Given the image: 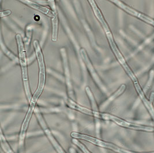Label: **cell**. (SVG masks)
<instances>
[{"mask_svg": "<svg viewBox=\"0 0 154 153\" xmlns=\"http://www.w3.org/2000/svg\"><path fill=\"white\" fill-rule=\"evenodd\" d=\"M126 85L125 84H122L118 89L117 91L115 92L111 96L108 98L100 106L99 111L101 112L102 111L105 110L112 102L114 100H116L117 98H119L120 95H121L125 92L126 90Z\"/></svg>", "mask_w": 154, "mask_h": 153, "instance_id": "4fadbf2b", "label": "cell"}, {"mask_svg": "<svg viewBox=\"0 0 154 153\" xmlns=\"http://www.w3.org/2000/svg\"><path fill=\"white\" fill-rule=\"evenodd\" d=\"M23 3L26 4L27 5L29 6V7L32 8V9L37 10L43 13V14L47 15L51 19H53L55 16V11H54V8L56 7V4L54 1H49L50 5L51 8V10H50L48 8L45 7L41 5H39L35 2L30 1H20Z\"/></svg>", "mask_w": 154, "mask_h": 153, "instance_id": "30bf717a", "label": "cell"}, {"mask_svg": "<svg viewBox=\"0 0 154 153\" xmlns=\"http://www.w3.org/2000/svg\"><path fill=\"white\" fill-rule=\"evenodd\" d=\"M1 143L2 148H3L4 151L5 152V153H14V152L11 148V146H9V145L8 144L7 141L6 140V139L4 136L2 131L1 132Z\"/></svg>", "mask_w": 154, "mask_h": 153, "instance_id": "e0dca14e", "label": "cell"}, {"mask_svg": "<svg viewBox=\"0 0 154 153\" xmlns=\"http://www.w3.org/2000/svg\"><path fill=\"white\" fill-rule=\"evenodd\" d=\"M110 2L118 6L122 10H124L125 12H126V13H128L132 16H133L141 20L144 21L147 24L154 27V19L151 18V17L135 10L132 8L130 7L129 6L127 5L121 1L112 0V1H110Z\"/></svg>", "mask_w": 154, "mask_h": 153, "instance_id": "8992f818", "label": "cell"}, {"mask_svg": "<svg viewBox=\"0 0 154 153\" xmlns=\"http://www.w3.org/2000/svg\"><path fill=\"white\" fill-rule=\"evenodd\" d=\"M73 143L76 145V146L79 147L82 151L84 153H92L91 152L88 150V148L84 145L83 143H82L80 140L77 139H73L72 140Z\"/></svg>", "mask_w": 154, "mask_h": 153, "instance_id": "d6986e66", "label": "cell"}, {"mask_svg": "<svg viewBox=\"0 0 154 153\" xmlns=\"http://www.w3.org/2000/svg\"><path fill=\"white\" fill-rule=\"evenodd\" d=\"M154 92H152L151 93V96H150V102L151 103H152V102H153V101H154Z\"/></svg>", "mask_w": 154, "mask_h": 153, "instance_id": "7402d4cb", "label": "cell"}, {"mask_svg": "<svg viewBox=\"0 0 154 153\" xmlns=\"http://www.w3.org/2000/svg\"><path fill=\"white\" fill-rule=\"evenodd\" d=\"M11 14H12V11L11 10H4V11H1V17L2 18L3 17L9 16Z\"/></svg>", "mask_w": 154, "mask_h": 153, "instance_id": "44dd1931", "label": "cell"}, {"mask_svg": "<svg viewBox=\"0 0 154 153\" xmlns=\"http://www.w3.org/2000/svg\"><path fill=\"white\" fill-rule=\"evenodd\" d=\"M42 92L36 89V91H35L32 100L31 101V102L29 103V106L28 108V111L27 113L25 116V118L24 119L23 123L22 124L21 126V131L20 133V135H19V146L20 147H21L23 146L24 144V139L26 137V134L27 132V130L28 128L29 123L30 122V120L31 118V116L32 115V113L34 112L35 109V105L36 103L38 100L39 98L40 97Z\"/></svg>", "mask_w": 154, "mask_h": 153, "instance_id": "7a4b0ae2", "label": "cell"}, {"mask_svg": "<svg viewBox=\"0 0 154 153\" xmlns=\"http://www.w3.org/2000/svg\"><path fill=\"white\" fill-rule=\"evenodd\" d=\"M88 2L90 3V4L91 5L93 12L95 14V17L98 19V21H99V22L102 25V27L103 29V30L105 31L106 35L112 34V31L110 30V28L109 27V26H108V24L107 23V22L106 21L103 15L102 14V13L100 9H99V8L98 7L97 4L95 2V1H94V0H90V1H88Z\"/></svg>", "mask_w": 154, "mask_h": 153, "instance_id": "8fae6325", "label": "cell"}, {"mask_svg": "<svg viewBox=\"0 0 154 153\" xmlns=\"http://www.w3.org/2000/svg\"><path fill=\"white\" fill-rule=\"evenodd\" d=\"M149 79L148 80V82H147V83L146 84V86L144 87V91H143L144 93H147V91L150 89V88H151V85L152 84L154 78V70H151L150 71V72H149Z\"/></svg>", "mask_w": 154, "mask_h": 153, "instance_id": "ac0fdd59", "label": "cell"}, {"mask_svg": "<svg viewBox=\"0 0 154 153\" xmlns=\"http://www.w3.org/2000/svg\"><path fill=\"white\" fill-rule=\"evenodd\" d=\"M1 47L2 51L4 52V53L9 58H10L12 61H14V62L19 63V58H18L9 49H8L7 46L4 44L2 39H1Z\"/></svg>", "mask_w": 154, "mask_h": 153, "instance_id": "2e32d148", "label": "cell"}, {"mask_svg": "<svg viewBox=\"0 0 154 153\" xmlns=\"http://www.w3.org/2000/svg\"><path fill=\"white\" fill-rule=\"evenodd\" d=\"M80 54L82 57V59L85 64L88 70L90 73L91 74V76L94 80L96 82V83L98 84V86L100 89H102L103 91H106V89L104 88L103 83L100 78V77L98 76L97 72L96 71V70L94 68L91 61L88 57V56L86 50L84 48H81L80 50Z\"/></svg>", "mask_w": 154, "mask_h": 153, "instance_id": "ba28073f", "label": "cell"}, {"mask_svg": "<svg viewBox=\"0 0 154 153\" xmlns=\"http://www.w3.org/2000/svg\"><path fill=\"white\" fill-rule=\"evenodd\" d=\"M61 54L62 56L63 59V70H64V74L65 77V82L67 86L68 93L69 94V97L70 99L75 101V92L73 91L72 83L71 81V78H70V71L69 68V64H68V57L66 54V49L65 48H62L60 50Z\"/></svg>", "mask_w": 154, "mask_h": 153, "instance_id": "52a82bcc", "label": "cell"}, {"mask_svg": "<svg viewBox=\"0 0 154 153\" xmlns=\"http://www.w3.org/2000/svg\"><path fill=\"white\" fill-rule=\"evenodd\" d=\"M106 120H112L117 125L133 130L146 132H153L154 131V128L152 127L135 124L109 113H107L106 115Z\"/></svg>", "mask_w": 154, "mask_h": 153, "instance_id": "5b68a950", "label": "cell"}, {"mask_svg": "<svg viewBox=\"0 0 154 153\" xmlns=\"http://www.w3.org/2000/svg\"><path fill=\"white\" fill-rule=\"evenodd\" d=\"M133 84H134V88L136 89V91L137 92L138 95L140 97V99L144 103V105L146 107L148 111L149 112L150 115L151 116V117L154 120V107L153 105L152 104V103H151L149 101H148L146 98V96L144 95V93L143 91H142L139 82H136Z\"/></svg>", "mask_w": 154, "mask_h": 153, "instance_id": "7c38bea8", "label": "cell"}, {"mask_svg": "<svg viewBox=\"0 0 154 153\" xmlns=\"http://www.w3.org/2000/svg\"><path fill=\"white\" fill-rule=\"evenodd\" d=\"M16 40L18 46V51H19V63L21 67L22 78L24 83V90L26 94L28 102L30 103L32 100V94L30 91V88L29 85L28 81V70H27V61L26 57V52L24 49V45L21 35L17 34L16 36Z\"/></svg>", "mask_w": 154, "mask_h": 153, "instance_id": "6da1fadb", "label": "cell"}, {"mask_svg": "<svg viewBox=\"0 0 154 153\" xmlns=\"http://www.w3.org/2000/svg\"><path fill=\"white\" fill-rule=\"evenodd\" d=\"M67 104L70 106L71 108L80 112L85 115L94 116L96 118H101L103 120H105L106 113H103L102 112H95L92 110L87 108L80 105L78 104L74 100L69 98L66 101Z\"/></svg>", "mask_w": 154, "mask_h": 153, "instance_id": "9c48e42d", "label": "cell"}, {"mask_svg": "<svg viewBox=\"0 0 154 153\" xmlns=\"http://www.w3.org/2000/svg\"><path fill=\"white\" fill-rule=\"evenodd\" d=\"M32 27L29 26L27 27V31H26V37L25 39L24 43H26V45L29 44V43L31 42V37H32Z\"/></svg>", "mask_w": 154, "mask_h": 153, "instance_id": "ffe728a7", "label": "cell"}, {"mask_svg": "<svg viewBox=\"0 0 154 153\" xmlns=\"http://www.w3.org/2000/svg\"><path fill=\"white\" fill-rule=\"evenodd\" d=\"M55 11V16L52 19V24H53V35H52V40L53 41H57L58 36V14L57 12L56 7L54 8Z\"/></svg>", "mask_w": 154, "mask_h": 153, "instance_id": "5bb4252c", "label": "cell"}, {"mask_svg": "<svg viewBox=\"0 0 154 153\" xmlns=\"http://www.w3.org/2000/svg\"><path fill=\"white\" fill-rule=\"evenodd\" d=\"M85 92L88 96V97L89 98V100L90 101V103H91V108H92V110H93L95 112H99V108L98 107V105H97V101L94 98V96L91 91V89L88 87V86H87L85 89Z\"/></svg>", "mask_w": 154, "mask_h": 153, "instance_id": "9a60e30c", "label": "cell"}, {"mask_svg": "<svg viewBox=\"0 0 154 153\" xmlns=\"http://www.w3.org/2000/svg\"><path fill=\"white\" fill-rule=\"evenodd\" d=\"M34 46L39 66V82L37 89L42 92L46 82V69L44 57L42 53V49L38 41L35 40L34 42Z\"/></svg>", "mask_w": 154, "mask_h": 153, "instance_id": "277c9868", "label": "cell"}, {"mask_svg": "<svg viewBox=\"0 0 154 153\" xmlns=\"http://www.w3.org/2000/svg\"><path fill=\"white\" fill-rule=\"evenodd\" d=\"M106 36L107 38V39H108V41L109 43V44L110 46L111 49H112L114 54L116 56L117 61L119 62L120 64L122 66L124 69L125 70V71L126 74H128V76H129V78L133 81V84H134L136 82H137L138 81H137V79L136 76L133 73V72L132 71L131 69L128 66V64L126 63L124 57L121 54V51H119V50L118 48L116 42L114 41L112 33L109 34H107Z\"/></svg>", "mask_w": 154, "mask_h": 153, "instance_id": "3957f363", "label": "cell"}]
</instances>
